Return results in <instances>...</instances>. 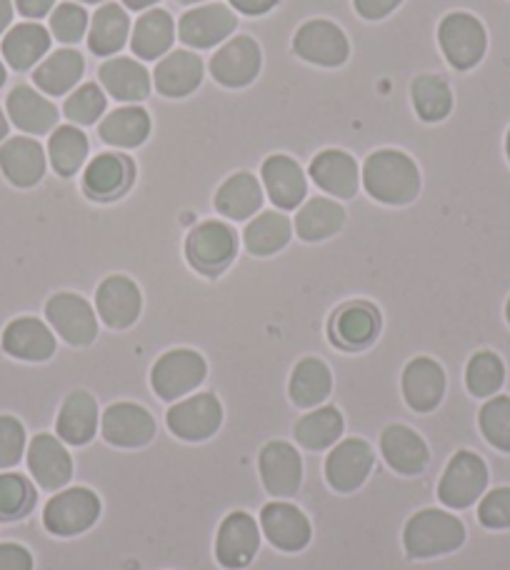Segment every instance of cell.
I'll return each instance as SVG.
<instances>
[{
  "mask_svg": "<svg viewBox=\"0 0 510 570\" xmlns=\"http://www.w3.org/2000/svg\"><path fill=\"white\" fill-rule=\"evenodd\" d=\"M361 180L369 196L385 206H405L421 193V173L415 160L401 150H375L365 158Z\"/></svg>",
  "mask_w": 510,
  "mask_h": 570,
  "instance_id": "6da1fadb",
  "label": "cell"
},
{
  "mask_svg": "<svg viewBox=\"0 0 510 570\" xmlns=\"http://www.w3.org/2000/svg\"><path fill=\"white\" fill-rule=\"evenodd\" d=\"M465 543V525L461 518L438 508H423L405 523L403 548L411 558L425 561V558L445 556L458 551Z\"/></svg>",
  "mask_w": 510,
  "mask_h": 570,
  "instance_id": "7a4b0ae2",
  "label": "cell"
},
{
  "mask_svg": "<svg viewBox=\"0 0 510 570\" xmlns=\"http://www.w3.org/2000/svg\"><path fill=\"white\" fill-rule=\"evenodd\" d=\"M208 365L198 351L176 348L163 353L150 371V385L163 401L186 399L206 381Z\"/></svg>",
  "mask_w": 510,
  "mask_h": 570,
  "instance_id": "3957f363",
  "label": "cell"
},
{
  "mask_svg": "<svg viewBox=\"0 0 510 570\" xmlns=\"http://www.w3.org/2000/svg\"><path fill=\"white\" fill-rule=\"evenodd\" d=\"M488 488V465L481 455L458 451L438 483V501L453 511L471 508Z\"/></svg>",
  "mask_w": 510,
  "mask_h": 570,
  "instance_id": "277c9868",
  "label": "cell"
},
{
  "mask_svg": "<svg viewBox=\"0 0 510 570\" xmlns=\"http://www.w3.org/2000/svg\"><path fill=\"white\" fill-rule=\"evenodd\" d=\"M100 518V498L90 488H68L50 498L43 511V525L53 535L70 538L86 533Z\"/></svg>",
  "mask_w": 510,
  "mask_h": 570,
  "instance_id": "5b68a950",
  "label": "cell"
},
{
  "mask_svg": "<svg viewBox=\"0 0 510 570\" xmlns=\"http://www.w3.org/2000/svg\"><path fill=\"white\" fill-rule=\"evenodd\" d=\"M438 40H441L448 63L458 70H468L481 63L488 48L486 28L471 13L445 16L441 28H438Z\"/></svg>",
  "mask_w": 510,
  "mask_h": 570,
  "instance_id": "8992f818",
  "label": "cell"
},
{
  "mask_svg": "<svg viewBox=\"0 0 510 570\" xmlns=\"http://www.w3.org/2000/svg\"><path fill=\"white\" fill-rule=\"evenodd\" d=\"M166 423L170 428V433L180 438V441H208L210 435H216L223 423V405L216 399V393L188 395V399L170 405Z\"/></svg>",
  "mask_w": 510,
  "mask_h": 570,
  "instance_id": "52a82bcc",
  "label": "cell"
},
{
  "mask_svg": "<svg viewBox=\"0 0 510 570\" xmlns=\"http://www.w3.org/2000/svg\"><path fill=\"white\" fill-rule=\"evenodd\" d=\"M238 236L228 223L206 220L188 233L186 256L200 273H218L236 258Z\"/></svg>",
  "mask_w": 510,
  "mask_h": 570,
  "instance_id": "ba28073f",
  "label": "cell"
},
{
  "mask_svg": "<svg viewBox=\"0 0 510 570\" xmlns=\"http://www.w3.org/2000/svg\"><path fill=\"white\" fill-rule=\"evenodd\" d=\"M46 318L68 345H90L98 338V318L94 305L78 293H56L46 305Z\"/></svg>",
  "mask_w": 510,
  "mask_h": 570,
  "instance_id": "9c48e42d",
  "label": "cell"
},
{
  "mask_svg": "<svg viewBox=\"0 0 510 570\" xmlns=\"http://www.w3.org/2000/svg\"><path fill=\"white\" fill-rule=\"evenodd\" d=\"M373 448L363 438H345L325 458V481L339 493H353L373 471Z\"/></svg>",
  "mask_w": 510,
  "mask_h": 570,
  "instance_id": "30bf717a",
  "label": "cell"
},
{
  "mask_svg": "<svg viewBox=\"0 0 510 570\" xmlns=\"http://www.w3.org/2000/svg\"><path fill=\"white\" fill-rule=\"evenodd\" d=\"M293 50L303 60L325 68H339L349 60L351 46L343 30L331 20L315 18L303 23L293 38Z\"/></svg>",
  "mask_w": 510,
  "mask_h": 570,
  "instance_id": "8fae6325",
  "label": "cell"
},
{
  "mask_svg": "<svg viewBox=\"0 0 510 570\" xmlns=\"http://www.w3.org/2000/svg\"><path fill=\"white\" fill-rule=\"evenodd\" d=\"M156 419L138 403H114L100 415V433L116 448H143L156 438Z\"/></svg>",
  "mask_w": 510,
  "mask_h": 570,
  "instance_id": "7c38bea8",
  "label": "cell"
},
{
  "mask_svg": "<svg viewBox=\"0 0 510 570\" xmlns=\"http://www.w3.org/2000/svg\"><path fill=\"white\" fill-rule=\"evenodd\" d=\"M261 548V525L246 511L228 513L223 518L216 538V558L223 568H246Z\"/></svg>",
  "mask_w": 510,
  "mask_h": 570,
  "instance_id": "4fadbf2b",
  "label": "cell"
},
{
  "mask_svg": "<svg viewBox=\"0 0 510 570\" xmlns=\"http://www.w3.org/2000/svg\"><path fill=\"white\" fill-rule=\"evenodd\" d=\"M28 471L43 491H63L73 478V458L60 438L38 433L28 445Z\"/></svg>",
  "mask_w": 510,
  "mask_h": 570,
  "instance_id": "5bb4252c",
  "label": "cell"
},
{
  "mask_svg": "<svg viewBox=\"0 0 510 570\" xmlns=\"http://www.w3.org/2000/svg\"><path fill=\"white\" fill-rule=\"evenodd\" d=\"M263 488L273 498H293L303 483L301 453L291 443L271 441L258 455Z\"/></svg>",
  "mask_w": 510,
  "mask_h": 570,
  "instance_id": "9a60e30c",
  "label": "cell"
},
{
  "mask_svg": "<svg viewBox=\"0 0 510 570\" xmlns=\"http://www.w3.org/2000/svg\"><path fill=\"white\" fill-rule=\"evenodd\" d=\"M261 533L268 538L271 546L285 553L303 551L311 543L313 528L308 515L291 503L273 501L261 511Z\"/></svg>",
  "mask_w": 510,
  "mask_h": 570,
  "instance_id": "2e32d148",
  "label": "cell"
},
{
  "mask_svg": "<svg viewBox=\"0 0 510 570\" xmlns=\"http://www.w3.org/2000/svg\"><path fill=\"white\" fill-rule=\"evenodd\" d=\"M261 46L251 36H236L210 58V73L226 88H243L261 73Z\"/></svg>",
  "mask_w": 510,
  "mask_h": 570,
  "instance_id": "e0dca14e",
  "label": "cell"
},
{
  "mask_svg": "<svg viewBox=\"0 0 510 570\" xmlns=\"http://www.w3.org/2000/svg\"><path fill=\"white\" fill-rule=\"evenodd\" d=\"M238 26L236 13L223 3H208L188 10L178 20V36L190 48H213L226 40Z\"/></svg>",
  "mask_w": 510,
  "mask_h": 570,
  "instance_id": "ac0fdd59",
  "label": "cell"
},
{
  "mask_svg": "<svg viewBox=\"0 0 510 570\" xmlns=\"http://www.w3.org/2000/svg\"><path fill=\"white\" fill-rule=\"evenodd\" d=\"M143 308V295L136 281L128 276H110L98 285L96 293V311L98 318L104 321L108 328L124 331L130 328L138 321Z\"/></svg>",
  "mask_w": 510,
  "mask_h": 570,
  "instance_id": "d6986e66",
  "label": "cell"
},
{
  "mask_svg": "<svg viewBox=\"0 0 510 570\" xmlns=\"http://www.w3.org/2000/svg\"><path fill=\"white\" fill-rule=\"evenodd\" d=\"M403 399L415 413H431L445 395V371L433 358H415L403 371Z\"/></svg>",
  "mask_w": 510,
  "mask_h": 570,
  "instance_id": "ffe728a7",
  "label": "cell"
},
{
  "mask_svg": "<svg viewBox=\"0 0 510 570\" xmlns=\"http://www.w3.org/2000/svg\"><path fill=\"white\" fill-rule=\"evenodd\" d=\"M263 188L281 210H295L305 200L308 180L303 168L288 156H271L261 170Z\"/></svg>",
  "mask_w": 510,
  "mask_h": 570,
  "instance_id": "44dd1931",
  "label": "cell"
},
{
  "mask_svg": "<svg viewBox=\"0 0 510 570\" xmlns=\"http://www.w3.org/2000/svg\"><path fill=\"white\" fill-rule=\"evenodd\" d=\"M311 178L315 186L333 198H353L361 186L359 163L345 150H323L311 163Z\"/></svg>",
  "mask_w": 510,
  "mask_h": 570,
  "instance_id": "7402d4cb",
  "label": "cell"
},
{
  "mask_svg": "<svg viewBox=\"0 0 510 570\" xmlns=\"http://www.w3.org/2000/svg\"><path fill=\"white\" fill-rule=\"evenodd\" d=\"M381 453L385 463L401 475H418L431 461V451L421 435L408 425H388L381 435Z\"/></svg>",
  "mask_w": 510,
  "mask_h": 570,
  "instance_id": "603a6c76",
  "label": "cell"
},
{
  "mask_svg": "<svg viewBox=\"0 0 510 570\" xmlns=\"http://www.w3.org/2000/svg\"><path fill=\"white\" fill-rule=\"evenodd\" d=\"M0 170L18 188H33L46 176V153L33 138H8L0 146Z\"/></svg>",
  "mask_w": 510,
  "mask_h": 570,
  "instance_id": "cb8c5ba5",
  "label": "cell"
},
{
  "mask_svg": "<svg viewBox=\"0 0 510 570\" xmlns=\"http://www.w3.org/2000/svg\"><path fill=\"white\" fill-rule=\"evenodd\" d=\"M100 428V411L98 403L86 391H73L60 405L56 433L68 445H86L96 438Z\"/></svg>",
  "mask_w": 510,
  "mask_h": 570,
  "instance_id": "d4e9b609",
  "label": "cell"
},
{
  "mask_svg": "<svg viewBox=\"0 0 510 570\" xmlns=\"http://www.w3.org/2000/svg\"><path fill=\"white\" fill-rule=\"evenodd\" d=\"M136 178V168L128 156L120 153H104L88 163L84 173V188L90 198L110 200L126 193L130 180Z\"/></svg>",
  "mask_w": 510,
  "mask_h": 570,
  "instance_id": "484cf974",
  "label": "cell"
},
{
  "mask_svg": "<svg viewBox=\"0 0 510 570\" xmlns=\"http://www.w3.org/2000/svg\"><path fill=\"white\" fill-rule=\"evenodd\" d=\"M3 351L20 361H48L56 353V335L43 321L16 318L3 331Z\"/></svg>",
  "mask_w": 510,
  "mask_h": 570,
  "instance_id": "4316f807",
  "label": "cell"
},
{
  "mask_svg": "<svg viewBox=\"0 0 510 570\" xmlns=\"http://www.w3.org/2000/svg\"><path fill=\"white\" fill-rule=\"evenodd\" d=\"M156 90L166 98H186L203 83V60L190 50H173L156 66Z\"/></svg>",
  "mask_w": 510,
  "mask_h": 570,
  "instance_id": "83f0119b",
  "label": "cell"
},
{
  "mask_svg": "<svg viewBox=\"0 0 510 570\" xmlns=\"http://www.w3.org/2000/svg\"><path fill=\"white\" fill-rule=\"evenodd\" d=\"M100 83L116 100L140 104L150 96L148 68L133 58H110L100 66Z\"/></svg>",
  "mask_w": 510,
  "mask_h": 570,
  "instance_id": "f1b7e54d",
  "label": "cell"
},
{
  "mask_svg": "<svg viewBox=\"0 0 510 570\" xmlns=\"http://www.w3.org/2000/svg\"><path fill=\"white\" fill-rule=\"evenodd\" d=\"M8 118L30 136H43L58 124V108L30 86H18L8 96Z\"/></svg>",
  "mask_w": 510,
  "mask_h": 570,
  "instance_id": "f546056e",
  "label": "cell"
},
{
  "mask_svg": "<svg viewBox=\"0 0 510 570\" xmlns=\"http://www.w3.org/2000/svg\"><path fill=\"white\" fill-rule=\"evenodd\" d=\"M331 328L335 343L355 351L375 341L381 331V315L369 303H349L335 313Z\"/></svg>",
  "mask_w": 510,
  "mask_h": 570,
  "instance_id": "4dcf8cb0",
  "label": "cell"
},
{
  "mask_svg": "<svg viewBox=\"0 0 510 570\" xmlns=\"http://www.w3.org/2000/svg\"><path fill=\"white\" fill-rule=\"evenodd\" d=\"M173 40H176V23L168 10L156 8L138 18L130 36V48L143 60H156L168 53Z\"/></svg>",
  "mask_w": 510,
  "mask_h": 570,
  "instance_id": "1f68e13d",
  "label": "cell"
},
{
  "mask_svg": "<svg viewBox=\"0 0 510 570\" xmlns=\"http://www.w3.org/2000/svg\"><path fill=\"white\" fill-rule=\"evenodd\" d=\"M263 206L261 180L253 173H236L216 193V210L231 220H246Z\"/></svg>",
  "mask_w": 510,
  "mask_h": 570,
  "instance_id": "d6a6232c",
  "label": "cell"
},
{
  "mask_svg": "<svg viewBox=\"0 0 510 570\" xmlns=\"http://www.w3.org/2000/svg\"><path fill=\"white\" fill-rule=\"evenodd\" d=\"M343 415L335 405H323V409H315L305 413L303 419L295 423V443L311 453L328 451L335 443L341 441L343 435Z\"/></svg>",
  "mask_w": 510,
  "mask_h": 570,
  "instance_id": "836d02e7",
  "label": "cell"
},
{
  "mask_svg": "<svg viewBox=\"0 0 510 570\" xmlns=\"http://www.w3.org/2000/svg\"><path fill=\"white\" fill-rule=\"evenodd\" d=\"M86 60L78 50H56L53 56L46 58L43 63L36 68L33 80L36 86L43 90L46 96H66L68 90H73L80 78H84Z\"/></svg>",
  "mask_w": 510,
  "mask_h": 570,
  "instance_id": "e575fe53",
  "label": "cell"
},
{
  "mask_svg": "<svg viewBox=\"0 0 510 570\" xmlns=\"http://www.w3.org/2000/svg\"><path fill=\"white\" fill-rule=\"evenodd\" d=\"M345 226V208L331 198H311L295 216V233L305 243L333 238Z\"/></svg>",
  "mask_w": 510,
  "mask_h": 570,
  "instance_id": "d590c367",
  "label": "cell"
},
{
  "mask_svg": "<svg viewBox=\"0 0 510 570\" xmlns=\"http://www.w3.org/2000/svg\"><path fill=\"white\" fill-rule=\"evenodd\" d=\"M333 391L331 368L321 358H303L291 373V401L298 409H315Z\"/></svg>",
  "mask_w": 510,
  "mask_h": 570,
  "instance_id": "8d00e7d4",
  "label": "cell"
},
{
  "mask_svg": "<svg viewBox=\"0 0 510 570\" xmlns=\"http://www.w3.org/2000/svg\"><path fill=\"white\" fill-rule=\"evenodd\" d=\"M293 226L288 216H283L278 210H265L261 216H255L246 230H243V243L251 256H273V253L283 250L291 243Z\"/></svg>",
  "mask_w": 510,
  "mask_h": 570,
  "instance_id": "74e56055",
  "label": "cell"
},
{
  "mask_svg": "<svg viewBox=\"0 0 510 570\" xmlns=\"http://www.w3.org/2000/svg\"><path fill=\"white\" fill-rule=\"evenodd\" d=\"M130 33V18L126 8L116 3H106L96 10L94 20H90V33H88V48L96 56H114L126 46Z\"/></svg>",
  "mask_w": 510,
  "mask_h": 570,
  "instance_id": "f35d334b",
  "label": "cell"
},
{
  "mask_svg": "<svg viewBox=\"0 0 510 570\" xmlns=\"http://www.w3.org/2000/svg\"><path fill=\"white\" fill-rule=\"evenodd\" d=\"M98 134L108 146L138 148L150 136V116L140 106L118 108L100 120Z\"/></svg>",
  "mask_w": 510,
  "mask_h": 570,
  "instance_id": "ab89813d",
  "label": "cell"
},
{
  "mask_svg": "<svg viewBox=\"0 0 510 570\" xmlns=\"http://www.w3.org/2000/svg\"><path fill=\"white\" fill-rule=\"evenodd\" d=\"M50 50V33L40 23H18L3 38V56L10 68L28 70Z\"/></svg>",
  "mask_w": 510,
  "mask_h": 570,
  "instance_id": "60d3db41",
  "label": "cell"
},
{
  "mask_svg": "<svg viewBox=\"0 0 510 570\" xmlns=\"http://www.w3.org/2000/svg\"><path fill=\"white\" fill-rule=\"evenodd\" d=\"M48 158L58 176L70 178L84 168L88 158V138L76 126H60L48 140Z\"/></svg>",
  "mask_w": 510,
  "mask_h": 570,
  "instance_id": "b9f144b4",
  "label": "cell"
},
{
  "mask_svg": "<svg viewBox=\"0 0 510 570\" xmlns=\"http://www.w3.org/2000/svg\"><path fill=\"white\" fill-rule=\"evenodd\" d=\"M413 108L425 124H438L453 108V94L443 78L438 76H418L411 86Z\"/></svg>",
  "mask_w": 510,
  "mask_h": 570,
  "instance_id": "7bdbcfd3",
  "label": "cell"
},
{
  "mask_svg": "<svg viewBox=\"0 0 510 570\" xmlns=\"http://www.w3.org/2000/svg\"><path fill=\"white\" fill-rule=\"evenodd\" d=\"M506 381V365L491 351L475 353L471 361H468L465 368V385L475 399H491Z\"/></svg>",
  "mask_w": 510,
  "mask_h": 570,
  "instance_id": "ee69618b",
  "label": "cell"
},
{
  "mask_svg": "<svg viewBox=\"0 0 510 570\" xmlns=\"http://www.w3.org/2000/svg\"><path fill=\"white\" fill-rule=\"evenodd\" d=\"M486 441L503 453H510V399L508 395H496L488 401L481 415H478Z\"/></svg>",
  "mask_w": 510,
  "mask_h": 570,
  "instance_id": "f6af8a7d",
  "label": "cell"
},
{
  "mask_svg": "<svg viewBox=\"0 0 510 570\" xmlns=\"http://www.w3.org/2000/svg\"><path fill=\"white\" fill-rule=\"evenodd\" d=\"M106 104L108 98L104 94V88L98 83H84L70 94L63 106V114L66 118L73 120L76 126H94L96 120L106 114Z\"/></svg>",
  "mask_w": 510,
  "mask_h": 570,
  "instance_id": "bcb514c9",
  "label": "cell"
},
{
  "mask_svg": "<svg viewBox=\"0 0 510 570\" xmlns=\"http://www.w3.org/2000/svg\"><path fill=\"white\" fill-rule=\"evenodd\" d=\"M36 503V491L26 475L0 473V518L26 515Z\"/></svg>",
  "mask_w": 510,
  "mask_h": 570,
  "instance_id": "7dc6e473",
  "label": "cell"
},
{
  "mask_svg": "<svg viewBox=\"0 0 510 570\" xmlns=\"http://www.w3.org/2000/svg\"><path fill=\"white\" fill-rule=\"evenodd\" d=\"M88 30V13L84 6L76 3H60L53 16H50V33L56 36L60 43H78Z\"/></svg>",
  "mask_w": 510,
  "mask_h": 570,
  "instance_id": "c3c4849f",
  "label": "cell"
},
{
  "mask_svg": "<svg viewBox=\"0 0 510 570\" xmlns=\"http://www.w3.org/2000/svg\"><path fill=\"white\" fill-rule=\"evenodd\" d=\"M26 453V428L13 415H0V471L20 463Z\"/></svg>",
  "mask_w": 510,
  "mask_h": 570,
  "instance_id": "681fc988",
  "label": "cell"
},
{
  "mask_svg": "<svg viewBox=\"0 0 510 570\" xmlns=\"http://www.w3.org/2000/svg\"><path fill=\"white\" fill-rule=\"evenodd\" d=\"M478 521L493 531L510 528V488H496L486 493L481 505H478Z\"/></svg>",
  "mask_w": 510,
  "mask_h": 570,
  "instance_id": "f907efd6",
  "label": "cell"
},
{
  "mask_svg": "<svg viewBox=\"0 0 510 570\" xmlns=\"http://www.w3.org/2000/svg\"><path fill=\"white\" fill-rule=\"evenodd\" d=\"M0 570H33V556L18 543H0Z\"/></svg>",
  "mask_w": 510,
  "mask_h": 570,
  "instance_id": "816d5d0a",
  "label": "cell"
},
{
  "mask_svg": "<svg viewBox=\"0 0 510 570\" xmlns=\"http://www.w3.org/2000/svg\"><path fill=\"white\" fill-rule=\"evenodd\" d=\"M401 3L403 0H353L355 10H359L361 18L365 20H381L385 16H391Z\"/></svg>",
  "mask_w": 510,
  "mask_h": 570,
  "instance_id": "f5cc1de1",
  "label": "cell"
},
{
  "mask_svg": "<svg viewBox=\"0 0 510 570\" xmlns=\"http://www.w3.org/2000/svg\"><path fill=\"white\" fill-rule=\"evenodd\" d=\"M56 0H16V8L26 18H43L53 10Z\"/></svg>",
  "mask_w": 510,
  "mask_h": 570,
  "instance_id": "db71d44e",
  "label": "cell"
},
{
  "mask_svg": "<svg viewBox=\"0 0 510 570\" xmlns=\"http://www.w3.org/2000/svg\"><path fill=\"white\" fill-rule=\"evenodd\" d=\"M278 3V0H231V6L243 16H263Z\"/></svg>",
  "mask_w": 510,
  "mask_h": 570,
  "instance_id": "11a10c76",
  "label": "cell"
},
{
  "mask_svg": "<svg viewBox=\"0 0 510 570\" xmlns=\"http://www.w3.org/2000/svg\"><path fill=\"white\" fill-rule=\"evenodd\" d=\"M10 20H13V3L10 0H0V36L10 26Z\"/></svg>",
  "mask_w": 510,
  "mask_h": 570,
  "instance_id": "9f6ffc18",
  "label": "cell"
},
{
  "mask_svg": "<svg viewBox=\"0 0 510 570\" xmlns=\"http://www.w3.org/2000/svg\"><path fill=\"white\" fill-rule=\"evenodd\" d=\"M156 3H160V0H124V6L130 10H146Z\"/></svg>",
  "mask_w": 510,
  "mask_h": 570,
  "instance_id": "6f0895ef",
  "label": "cell"
},
{
  "mask_svg": "<svg viewBox=\"0 0 510 570\" xmlns=\"http://www.w3.org/2000/svg\"><path fill=\"white\" fill-rule=\"evenodd\" d=\"M8 136V120L3 116V110H0V140H3Z\"/></svg>",
  "mask_w": 510,
  "mask_h": 570,
  "instance_id": "680465c9",
  "label": "cell"
},
{
  "mask_svg": "<svg viewBox=\"0 0 510 570\" xmlns=\"http://www.w3.org/2000/svg\"><path fill=\"white\" fill-rule=\"evenodd\" d=\"M3 83H6V66L3 60H0V88H3Z\"/></svg>",
  "mask_w": 510,
  "mask_h": 570,
  "instance_id": "91938a15",
  "label": "cell"
},
{
  "mask_svg": "<svg viewBox=\"0 0 510 570\" xmlns=\"http://www.w3.org/2000/svg\"><path fill=\"white\" fill-rule=\"evenodd\" d=\"M183 6H193V3H203V0H178Z\"/></svg>",
  "mask_w": 510,
  "mask_h": 570,
  "instance_id": "94428289",
  "label": "cell"
},
{
  "mask_svg": "<svg viewBox=\"0 0 510 570\" xmlns=\"http://www.w3.org/2000/svg\"><path fill=\"white\" fill-rule=\"evenodd\" d=\"M506 150H508V160H510V130H508V140H506Z\"/></svg>",
  "mask_w": 510,
  "mask_h": 570,
  "instance_id": "6125c7cd",
  "label": "cell"
},
{
  "mask_svg": "<svg viewBox=\"0 0 510 570\" xmlns=\"http://www.w3.org/2000/svg\"><path fill=\"white\" fill-rule=\"evenodd\" d=\"M80 3H106V0H80Z\"/></svg>",
  "mask_w": 510,
  "mask_h": 570,
  "instance_id": "be15d7a7",
  "label": "cell"
},
{
  "mask_svg": "<svg viewBox=\"0 0 510 570\" xmlns=\"http://www.w3.org/2000/svg\"><path fill=\"white\" fill-rule=\"evenodd\" d=\"M506 318H508V323H510V301H508V305H506Z\"/></svg>",
  "mask_w": 510,
  "mask_h": 570,
  "instance_id": "e7e4bbea",
  "label": "cell"
}]
</instances>
